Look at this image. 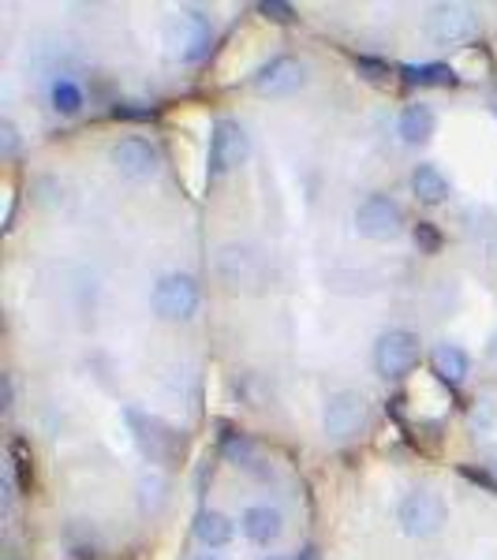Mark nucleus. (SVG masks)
<instances>
[{
  "label": "nucleus",
  "instance_id": "1",
  "mask_svg": "<svg viewBox=\"0 0 497 560\" xmlns=\"http://www.w3.org/2000/svg\"><path fill=\"white\" fill-rule=\"evenodd\" d=\"M161 42H165L169 60H176V65H198L213 45V26L203 12H176L165 23V31H161Z\"/></svg>",
  "mask_w": 497,
  "mask_h": 560
},
{
  "label": "nucleus",
  "instance_id": "2",
  "mask_svg": "<svg viewBox=\"0 0 497 560\" xmlns=\"http://www.w3.org/2000/svg\"><path fill=\"white\" fill-rule=\"evenodd\" d=\"M396 523L408 538H434L446 530L449 523V504L441 493L434 490H412L404 493V501L396 504Z\"/></svg>",
  "mask_w": 497,
  "mask_h": 560
},
{
  "label": "nucleus",
  "instance_id": "3",
  "mask_svg": "<svg viewBox=\"0 0 497 560\" xmlns=\"http://www.w3.org/2000/svg\"><path fill=\"white\" fill-rule=\"evenodd\" d=\"M198 303H203V292H198V280L192 273L158 277L150 292V311L161 322H187L198 311Z\"/></svg>",
  "mask_w": 497,
  "mask_h": 560
},
{
  "label": "nucleus",
  "instance_id": "4",
  "mask_svg": "<svg viewBox=\"0 0 497 560\" xmlns=\"http://www.w3.org/2000/svg\"><path fill=\"white\" fill-rule=\"evenodd\" d=\"M419 355H423L419 332L385 329L374 345V370L385 377V382H396V377H408L412 370L419 366Z\"/></svg>",
  "mask_w": 497,
  "mask_h": 560
},
{
  "label": "nucleus",
  "instance_id": "5",
  "mask_svg": "<svg viewBox=\"0 0 497 560\" xmlns=\"http://www.w3.org/2000/svg\"><path fill=\"white\" fill-rule=\"evenodd\" d=\"M367 419H370V404L359 388L330 393V400H325V408H322V430H325V438H333V441L356 438V433L367 427Z\"/></svg>",
  "mask_w": 497,
  "mask_h": 560
},
{
  "label": "nucleus",
  "instance_id": "6",
  "mask_svg": "<svg viewBox=\"0 0 497 560\" xmlns=\"http://www.w3.org/2000/svg\"><path fill=\"white\" fill-rule=\"evenodd\" d=\"M124 422H128L135 445H139V453L147 456L150 464H165V459L176 456V448H180L176 430L165 427L158 415H147L139 408H124Z\"/></svg>",
  "mask_w": 497,
  "mask_h": 560
},
{
  "label": "nucleus",
  "instance_id": "7",
  "mask_svg": "<svg viewBox=\"0 0 497 560\" xmlns=\"http://www.w3.org/2000/svg\"><path fill=\"white\" fill-rule=\"evenodd\" d=\"M404 229V210L393 202L390 195H367L356 206V232L370 243H390L401 236Z\"/></svg>",
  "mask_w": 497,
  "mask_h": 560
},
{
  "label": "nucleus",
  "instance_id": "8",
  "mask_svg": "<svg viewBox=\"0 0 497 560\" xmlns=\"http://www.w3.org/2000/svg\"><path fill=\"white\" fill-rule=\"evenodd\" d=\"M251 158V135L240 120H217L210 128V173L229 176Z\"/></svg>",
  "mask_w": 497,
  "mask_h": 560
},
{
  "label": "nucleus",
  "instance_id": "9",
  "mask_svg": "<svg viewBox=\"0 0 497 560\" xmlns=\"http://www.w3.org/2000/svg\"><path fill=\"white\" fill-rule=\"evenodd\" d=\"M217 277L229 288H247V292H255L262 280H266V261H262L258 250L247 247V243H224V247L217 250Z\"/></svg>",
  "mask_w": 497,
  "mask_h": 560
},
{
  "label": "nucleus",
  "instance_id": "10",
  "mask_svg": "<svg viewBox=\"0 0 497 560\" xmlns=\"http://www.w3.org/2000/svg\"><path fill=\"white\" fill-rule=\"evenodd\" d=\"M108 165H113L116 176L131 179V184H142V179H153L161 173V153L153 142L147 139H120L113 142V150H108Z\"/></svg>",
  "mask_w": 497,
  "mask_h": 560
},
{
  "label": "nucleus",
  "instance_id": "11",
  "mask_svg": "<svg viewBox=\"0 0 497 560\" xmlns=\"http://www.w3.org/2000/svg\"><path fill=\"white\" fill-rule=\"evenodd\" d=\"M427 34L441 45H464L483 34V23H478V15L464 4H438V8H430V15H427Z\"/></svg>",
  "mask_w": 497,
  "mask_h": 560
},
{
  "label": "nucleus",
  "instance_id": "12",
  "mask_svg": "<svg viewBox=\"0 0 497 560\" xmlns=\"http://www.w3.org/2000/svg\"><path fill=\"white\" fill-rule=\"evenodd\" d=\"M303 83H307V65L300 57H274L255 75V90L262 97H292Z\"/></svg>",
  "mask_w": 497,
  "mask_h": 560
},
{
  "label": "nucleus",
  "instance_id": "13",
  "mask_svg": "<svg viewBox=\"0 0 497 560\" xmlns=\"http://www.w3.org/2000/svg\"><path fill=\"white\" fill-rule=\"evenodd\" d=\"M240 527H243V535H247V541H255V546L269 549L277 538H281L285 520H281V512L269 509V504H251V509H243Z\"/></svg>",
  "mask_w": 497,
  "mask_h": 560
},
{
  "label": "nucleus",
  "instance_id": "14",
  "mask_svg": "<svg viewBox=\"0 0 497 560\" xmlns=\"http://www.w3.org/2000/svg\"><path fill=\"white\" fill-rule=\"evenodd\" d=\"M434 131H438V113H434V105L427 102H415L401 113V120H396V135H401V142H408V147H427L434 139Z\"/></svg>",
  "mask_w": 497,
  "mask_h": 560
},
{
  "label": "nucleus",
  "instance_id": "15",
  "mask_svg": "<svg viewBox=\"0 0 497 560\" xmlns=\"http://www.w3.org/2000/svg\"><path fill=\"white\" fill-rule=\"evenodd\" d=\"M430 366H434V374H438L441 382L460 385L467 374H472V355H467V351L460 348V345H449V340H441V345L430 351Z\"/></svg>",
  "mask_w": 497,
  "mask_h": 560
},
{
  "label": "nucleus",
  "instance_id": "16",
  "mask_svg": "<svg viewBox=\"0 0 497 560\" xmlns=\"http://www.w3.org/2000/svg\"><path fill=\"white\" fill-rule=\"evenodd\" d=\"M412 195L419 198L423 206H441L449 198V176L441 173L438 165H415L412 168Z\"/></svg>",
  "mask_w": 497,
  "mask_h": 560
},
{
  "label": "nucleus",
  "instance_id": "17",
  "mask_svg": "<svg viewBox=\"0 0 497 560\" xmlns=\"http://www.w3.org/2000/svg\"><path fill=\"white\" fill-rule=\"evenodd\" d=\"M195 538L203 541L206 549H224L232 538H236V523L224 516V512L203 509L195 516Z\"/></svg>",
  "mask_w": 497,
  "mask_h": 560
},
{
  "label": "nucleus",
  "instance_id": "18",
  "mask_svg": "<svg viewBox=\"0 0 497 560\" xmlns=\"http://www.w3.org/2000/svg\"><path fill=\"white\" fill-rule=\"evenodd\" d=\"M135 501H139L142 516H158L169 504V482L161 471H142L139 482H135Z\"/></svg>",
  "mask_w": 497,
  "mask_h": 560
},
{
  "label": "nucleus",
  "instance_id": "19",
  "mask_svg": "<svg viewBox=\"0 0 497 560\" xmlns=\"http://www.w3.org/2000/svg\"><path fill=\"white\" fill-rule=\"evenodd\" d=\"M221 453H224V459H229V464L243 467V471H247V467L258 459L255 441H251L247 433H240V430H229V433H224V438H221Z\"/></svg>",
  "mask_w": 497,
  "mask_h": 560
},
{
  "label": "nucleus",
  "instance_id": "20",
  "mask_svg": "<svg viewBox=\"0 0 497 560\" xmlns=\"http://www.w3.org/2000/svg\"><path fill=\"white\" fill-rule=\"evenodd\" d=\"M236 396H240L243 404H247V408H266L269 396H274V385H269L266 377L251 370V374H240L236 377Z\"/></svg>",
  "mask_w": 497,
  "mask_h": 560
},
{
  "label": "nucleus",
  "instance_id": "21",
  "mask_svg": "<svg viewBox=\"0 0 497 560\" xmlns=\"http://www.w3.org/2000/svg\"><path fill=\"white\" fill-rule=\"evenodd\" d=\"M401 75L408 79L412 86H446V83H453V68H449V65H404Z\"/></svg>",
  "mask_w": 497,
  "mask_h": 560
},
{
  "label": "nucleus",
  "instance_id": "22",
  "mask_svg": "<svg viewBox=\"0 0 497 560\" xmlns=\"http://www.w3.org/2000/svg\"><path fill=\"white\" fill-rule=\"evenodd\" d=\"M49 97L60 116H76L79 108H83V86H79L76 79H57L49 90Z\"/></svg>",
  "mask_w": 497,
  "mask_h": 560
},
{
  "label": "nucleus",
  "instance_id": "23",
  "mask_svg": "<svg viewBox=\"0 0 497 560\" xmlns=\"http://www.w3.org/2000/svg\"><path fill=\"white\" fill-rule=\"evenodd\" d=\"M34 202L45 206V210H57V206L65 202V184H60L57 176H42L38 184H34Z\"/></svg>",
  "mask_w": 497,
  "mask_h": 560
},
{
  "label": "nucleus",
  "instance_id": "24",
  "mask_svg": "<svg viewBox=\"0 0 497 560\" xmlns=\"http://www.w3.org/2000/svg\"><path fill=\"white\" fill-rule=\"evenodd\" d=\"M412 240H415V247H419V255H438L441 250V232H438V224H430V221L415 224Z\"/></svg>",
  "mask_w": 497,
  "mask_h": 560
},
{
  "label": "nucleus",
  "instance_id": "25",
  "mask_svg": "<svg viewBox=\"0 0 497 560\" xmlns=\"http://www.w3.org/2000/svg\"><path fill=\"white\" fill-rule=\"evenodd\" d=\"M258 15H262V20H269V23H281V26L296 23V8L285 4V0H262Z\"/></svg>",
  "mask_w": 497,
  "mask_h": 560
},
{
  "label": "nucleus",
  "instance_id": "26",
  "mask_svg": "<svg viewBox=\"0 0 497 560\" xmlns=\"http://www.w3.org/2000/svg\"><path fill=\"white\" fill-rule=\"evenodd\" d=\"M356 71L367 79V83H390V65H382V60H370V57H359L356 60Z\"/></svg>",
  "mask_w": 497,
  "mask_h": 560
},
{
  "label": "nucleus",
  "instance_id": "27",
  "mask_svg": "<svg viewBox=\"0 0 497 560\" xmlns=\"http://www.w3.org/2000/svg\"><path fill=\"white\" fill-rule=\"evenodd\" d=\"M472 427L478 433H486V430L497 427V404L494 400H478L475 404V408H472Z\"/></svg>",
  "mask_w": 497,
  "mask_h": 560
},
{
  "label": "nucleus",
  "instance_id": "28",
  "mask_svg": "<svg viewBox=\"0 0 497 560\" xmlns=\"http://www.w3.org/2000/svg\"><path fill=\"white\" fill-rule=\"evenodd\" d=\"M20 153V128L12 120H0V158H15Z\"/></svg>",
  "mask_w": 497,
  "mask_h": 560
},
{
  "label": "nucleus",
  "instance_id": "29",
  "mask_svg": "<svg viewBox=\"0 0 497 560\" xmlns=\"http://www.w3.org/2000/svg\"><path fill=\"white\" fill-rule=\"evenodd\" d=\"M0 408H4V411L15 408V382H12V374H0Z\"/></svg>",
  "mask_w": 497,
  "mask_h": 560
},
{
  "label": "nucleus",
  "instance_id": "30",
  "mask_svg": "<svg viewBox=\"0 0 497 560\" xmlns=\"http://www.w3.org/2000/svg\"><path fill=\"white\" fill-rule=\"evenodd\" d=\"M467 478V482H475V486H486V490H490L494 497H497V478H490L486 471H472V467H464V471H460Z\"/></svg>",
  "mask_w": 497,
  "mask_h": 560
},
{
  "label": "nucleus",
  "instance_id": "31",
  "mask_svg": "<svg viewBox=\"0 0 497 560\" xmlns=\"http://www.w3.org/2000/svg\"><path fill=\"white\" fill-rule=\"evenodd\" d=\"M113 113L124 116V120H147V116H153V108H124V105H116Z\"/></svg>",
  "mask_w": 497,
  "mask_h": 560
},
{
  "label": "nucleus",
  "instance_id": "32",
  "mask_svg": "<svg viewBox=\"0 0 497 560\" xmlns=\"http://www.w3.org/2000/svg\"><path fill=\"white\" fill-rule=\"evenodd\" d=\"M486 471H490V475L497 478V445L486 448Z\"/></svg>",
  "mask_w": 497,
  "mask_h": 560
},
{
  "label": "nucleus",
  "instance_id": "33",
  "mask_svg": "<svg viewBox=\"0 0 497 560\" xmlns=\"http://www.w3.org/2000/svg\"><path fill=\"white\" fill-rule=\"evenodd\" d=\"M486 359H490V363H497V329L490 332V340H486Z\"/></svg>",
  "mask_w": 497,
  "mask_h": 560
},
{
  "label": "nucleus",
  "instance_id": "34",
  "mask_svg": "<svg viewBox=\"0 0 497 560\" xmlns=\"http://www.w3.org/2000/svg\"><path fill=\"white\" fill-rule=\"evenodd\" d=\"M195 560H229V557H224L221 549H206V553H198Z\"/></svg>",
  "mask_w": 497,
  "mask_h": 560
},
{
  "label": "nucleus",
  "instance_id": "35",
  "mask_svg": "<svg viewBox=\"0 0 497 560\" xmlns=\"http://www.w3.org/2000/svg\"><path fill=\"white\" fill-rule=\"evenodd\" d=\"M303 560H319V557H314V549H303Z\"/></svg>",
  "mask_w": 497,
  "mask_h": 560
},
{
  "label": "nucleus",
  "instance_id": "36",
  "mask_svg": "<svg viewBox=\"0 0 497 560\" xmlns=\"http://www.w3.org/2000/svg\"><path fill=\"white\" fill-rule=\"evenodd\" d=\"M490 113H494V116H497V94H494V97H490Z\"/></svg>",
  "mask_w": 497,
  "mask_h": 560
},
{
  "label": "nucleus",
  "instance_id": "37",
  "mask_svg": "<svg viewBox=\"0 0 497 560\" xmlns=\"http://www.w3.org/2000/svg\"><path fill=\"white\" fill-rule=\"evenodd\" d=\"M266 560H288V557H266Z\"/></svg>",
  "mask_w": 497,
  "mask_h": 560
}]
</instances>
